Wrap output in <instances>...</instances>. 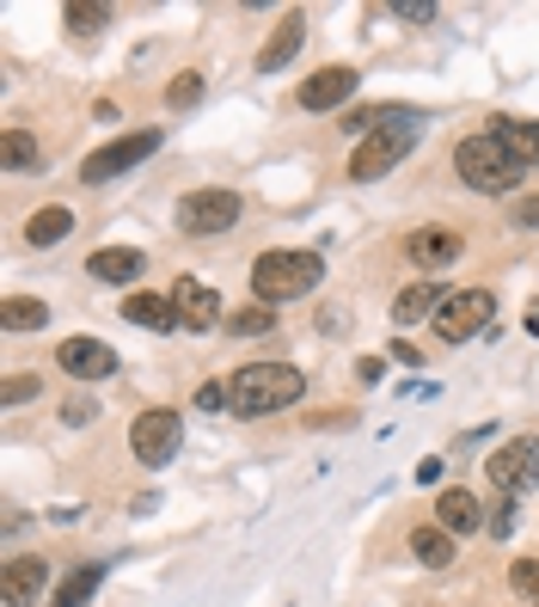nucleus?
Returning a JSON list of instances; mask_svg holds the SVG:
<instances>
[{"mask_svg":"<svg viewBox=\"0 0 539 607\" xmlns=\"http://www.w3.org/2000/svg\"><path fill=\"white\" fill-rule=\"evenodd\" d=\"M307 393V374L289 362H246V369L227 381V411L234 418H263V411H289Z\"/></svg>","mask_w":539,"mask_h":607,"instance_id":"obj_1","label":"nucleus"},{"mask_svg":"<svg viewBox=\"0 0 539 607\" xmlns=\"http://www.w3.org/2000/svg\"><path fill=\"white\" fill-rule=\"evenodd\" d=\"M454 172H460V185L497 197V191H515V185H521L527 166L509 154V142H502L497 130H478V135H466V142L454 147Z\"/></svg>","mask_w":539,"mask_h":607,"instance_id":"obj_2","label":"nucleus"},{"mask_svg":"<svg viewBox=\"0 0 539 607\" xmlns=\"http://www.w3.org/2000/svg\"><path fill=\"white\" fill-rule=\"evenodd\" d=\"M325 265H319V251H263L258 265H251V289H258V307H282L294 295L319 289Z\"/></svg>","mask_w":539,"mask_h":607,"instance_id":"obj_3","label":"nucleus"},{"mask_svg":"<svg viewBox=\"0 0 539 607\" xmlns=\"http://www.w3.org/2000/svg\"><path fill=\"white\" fill-rule=\"evenodd\" d=\"M178 442H185V418L166 411V405L142 411V418L129 423V449H135V461H142V466H166L172 454H178Z\"/></svg>","mask_w":539,"mask_h":607,"instance_id":"obj_4","label":"nucleus"},{"mask_svg":"<svg viewBox=\"0 0 539 607\" xmlns=\"http://www.w3.org/2000/svg\"><path fill=\"white\" fill-rule=\"evenodd\" d=\"M485 479L502 491V497H521V491H533L539 485V449H533V436H515V442H502L497 454L485 461Z\"/></svg>","mask_w":539,"mask_h":607,"instance_id":"obj_5","label":"nucleus"},{"mask_svg":"<svg viewBox=\"0 0 539 607\" xmlns=\"http://www.w3.org/2000/svg\"><path fill=\"white\" fill-rule=\"evenodd\" d=\"M234 222H239V191L209 185V191H190V197L178 203V227H185V234H197V239L227 234Z\"/></svg>","mask_w":539,"mask_h":607,"instance_id":"obj_6","label":"nucleus"},{"mask_svg":"<svg viewBox=\"0 0 539 607\" xmlns=\"http://www.w3.org/2000/svg\"><path fill=\"white\" fill-rule=\"evenodd\" d=\"M159 147V130H135V135H117V142H105V147H93L86 154V166H80V178L86 185H105V178H117V172H129V166H142L147 154Z\"/></svg>","mask_w":539,"mask_h":607,"instance_id":"obj_7","label":"nucleus"},{"mask_svg":"<svg viewBox=\"0 0 539 607\" xmlns=\"http://www.w3.org/2000/svg\"><path fill=\"white\" fill-rule=\"evenodd\" d=\"M490 313H497V295L490 289H454L442 301V313H435V331H442L447 343H466L473 331L490 326Z\"/></svg>","mask_w":539,"mask_h":607,"instance_id":"obj_8","label":"nucleus"},{"mask_svg":"<svg viewBox=\"0 0 539 607\" xmlns=\"http://www.w3.org/2000/svg\"><path fill=\"white\" fill-rule=\"evenodd\" d=\"M411 154V130H374V135H362V147L350 154V178H386V172L398 166V160Z\"/></svg>","mask_w":539,"mask_h":607,"instance_id":"obj_9","label":"nucleus"},{"mask_svg":"<svg viewBox=\"0 0 539 607\" xmlns=\"http://www.w3.org/2000/svg\"><path fill=\"white\" fill-rule=\"evenodd\" d=\"M355 80L362 74H355L350 62H331V68H319V74H307L301 86H294V105L301 111H338L343 99L355 93Z\"/></svg>","mask_w":539,"mask_h":607,"instance_id":"obj_10","label":"nucleus"},{"mask_svg":"<svg viewBox=\"0 0 539 607\" xmlns=\"http://www.w3.org/2000/svg\"><path fill=\"white\" fill-rule=\"evenodd\" d=\"M55 369H68L74 381H105V374H117V350L99 343V338H62Z\"/></svg>","mask_w":539,"mask_h":607,"instance_id":"obj_11","label":"nucleus"},{"mask_svg":"<svg viewBox=\"0 0 539 607\" xmlns=\"http://www.w3.org/2000/svg\"><path fill=\"white\" fill-rule=\"evenodd\" d=\"M43 589H50V565H43L38 553L13 558V565L0 570V601H7V607H31V601H43Z\"/></svg>","mask_w":539,"mask_h":607,"instance_id":"obj_12","label":"nucleus"},{"mask_svg":"<svg viewBox=\"0 0 539 607\" xmlns=\"http://www.w3.org/2000/svg\"><path fill=\"white\" fill-rule=\"evenodd\" d=\"M172 307H178V326H190V331L221 326V301H215V289H209V282L178 277V282H172Z\"/></svg>","mask_w":539,"mask_h":607,"instance_id":"obj_13","label":"nucleus"},{"mask_svg":"<svg viewBox=\"0 0 539 607\" xmlns=\"http://www.w3.org/2000/svg\"><path fill=\"white\" fill-rule=\"evenodd\" d=\"M301 43H307V13H289L277 31H270V43L258 50V74H282V68L301 55Z\"/></svg>","mask_w":539,"mask_h":607,"instance_id":"obj_14","label":"nucleus"},{"mask_svg":"<svg viewBox=\"0 0 539 607\" xmlns=\"http://www.w3.org/2000/svg\"><path fill=\"white\" fill-rule=\"evenodd\" d=\"M405 258H411V265H423V270H442V265L460 258V234H447V227H423V234L405 239Z\"/></svg>","mask_w":539,"mask_h":607,"instance_id":"obj_15","label":"nucleus"},{"mask_svg":"<svg viewBox=\"0 0 539 607\" xmlns=\"http://www.w3.org/2000/svg\"><path fill=\"white\" fill-rule=\"evenodd\" d=\"M435 515H442L447 534H478L485 528V510H478L473 491H442V497H435Z\"/></svg>","mask_w":539,"mask_h":607,"instance_id":"obj_16","label":"nucleus"},{"mask_svg":"<svg viewBox=\"0 0 539 607\" xmlns=\"http://www.w3.org/2000/svg\"><path fill=\"white\" fill-rule=\"evenodd\" d=\"M442 301H447V295L435 289V282H411V289H398V301H393V319H398V326H423V319H429V326H435V313H442Z\"/></svg>","mask_w":539,"mask_h":607,"instance_id":"obj_17","label":"nucleus"},{"mask_svg":"<svg viewBox=\"0 0 539 607\" xmlns=\"http://www.w3.org/2000/svg\"><path fill=\"white\" fill-rule=\"evenodd\" d=\"M86 270H93L99 282H135L147 265H142V251H135V246H105V251L86 258Z\"/></svg>","mask_w":539,"mask_h":607,"instance_id":"obj_18","label":"nucleus"},{"mask_svg":"<svg viewBox=\"0 0 539 607\" xmlns=\"http://www.w3.org/2000/svg\"><path fill=\"white\" fill-rule=\"evenodd\" d=\"M123 319L142 331H172L178 326V307H172V295H129L123 301Z\"/></svg>","mask_w":539,"mask_h":607,"instance_id":"obj_19","label":"nucleus"},{"mask_svg":"<svg viewBox=\"0 0 539 607\" xmlns=\"http://www.w3.org/2000/svg\"><path fill=\"white\" fill-rule=\"evenodd\" d=\"M99 583H105V570H99V565H74V570H68V577L50 589V607H86Z\"/></svg>","mask_w":539,"mask_h":607,"instance_id":"obj_20","label":"nucleus"},{"mask_svg":"<svg viewBox=\"0 0 539 607\" xmlns=\"http://www.w3.org/2000/svg\"><path fill=\"white\" fill-rule=\"evenodd\" d=\"M411 553H417L429 570H447L454 565V534H447L442 522H435V528L423 522V528H411Z\"/></svg>","mask_w":539,"mask_h":607,"instance_id":"obj_21","label":"nucleus"},{"mask_svg":"<svg viewBox=\"0 0 539 607\" xmlns=\"http://www.w3.org/2000/svg\"><path fill=\"white\" fill-rule=\"evenodd\" d=\"M490 130H497L502 142H509V154L521 160V166H533V160H539V123H521V117H497V123H490Z\"/></svg>","mask_w":539,"mask_h":607,"instance_id":"obj_22","label":"nucleus"},{"mask_svg":"<svg viewBox=\"0 0 539 607\" xmlns=\"http://www.w3.org/2000/svg\"><path fill=\"white\" fill-rule=\"evenodd\" d=\"M43 319H50V307L31 301V295H7V301H0V326L7 331H38Z\"/></svg>","mask_w":539,"mask_h":607,"instance_id":"obj_23","label":"nucleus"},{"mask_svg":"<svg viewBox=\"0 0 539 607\" xmlns=\"http://www.w3.org/2000/svg\"><path fill=\"white\" fill-rule=\"evenodd\" d=\"M68 234H74V215H68V209H38V215H31V227H25L31 246H62Z\"/></svg>","mask_w":539,"mask_h":607,"instance_id":"obj_24","label":"nucleus"},{"mask_svg":"<svg viewBox=\"0 0 539 607\" xmlns=\"http://www.w3.org/2000/svg\"><path fill=\"white\" fill-rule=\"evenodd\" d=\"M62 19H68V31H80V38H99V31L111 25V7H86V0H68Z\"/></svg>","mask_w":539,"mask_h":607,"instance_id":"obj_25","label":"nucleus"},{"mask_svg":"<svg viewBox=\"0 0 539 607\" xmlns=\"http://www.w3.org/2000/svg\"><path fill=\"white\" fill-rule=\"evenodd\" d=\"M0 160H7V172H31L38 166V142L25 130H7L0 135Z\"/></svg>","mask_w":539,"mask_h":607,"instance_id":"obj_26","label":"nucleus"},{"mask_svg":"<svg viewBox=\"0 0 539 607\" xmlns=\"http://www.w3.org/2000/svg\"><path fill=\"white\" fill-rule=\"evenodd\" d=\"M277 326V313H270V307H239L234 319H227V331H234V338H258V331H270Z\"/></svg>","mask_w":539,"mask_h":607,"instance_id":"obj_27","label":"nucleus"},{"mask_svg":"<svg viewBox=\"0 0 539 607\" xmlns=\"http://www.w3.org/2000/svg\"><path fill=\"white\" fill-rule=\"evenodd\" d=\"M197 99H203V74H178V80L166 86V105H172V111L197 105Z\"/></svg>","mask_w":539,"mask_h":607,"instance_id":"obj_28","label":"nucleus"},{"mask_svg":"<svg viewBox=\"0 0 539 607\" xmlns=\"http://www.w3.org/2000/svg\"><path fill=\"white\" fill-rule=\"evenodd\" d=\"M509 583H515V595H527V601L539 607V558H521V565H509Z\"/></svg>","mask_w":539,"mask_h":607,"instance_id":"obj_29","label":"nucleus"},{"mask_svg":"<svg viewBox=\"0 0 539 607\" xmlns=\"http://www.w3.org/2000/svg\"><path fill=\"white\" fill-rule=\"evenodd\" d=\"M393 19H411V25H423V19H435L429 0H393Z\"/></svg>","mask_w":539,"mask_h":607,"instance_id":"obj_30","label":"nucleus"},{"mask_svg":"<svg viewBox=\"0 0 539 607\" xmlns=\"http://www.w3.org/2000/svg\"><path fill=\"white\" fill-rule=\"evenodd\" d=\"M38 393V381H31V374H13V381L0 387V399H7V405H19V399H31Z\"/></svg>","mask_w":539,"mask_h":607,"instance_id":"obj_31","label":"nucleus"},{"mask_svg":"<svg viewBox=\"0 0 539 607\" xmlns=\"http://www.w3.org/2000/svg\"><path fill=\"white\" fill-rule=\"evenodd\" d=\"M197 405H203V411H221V405H227V387H221V381H209V387L197 393Z\"/></svg>","mask_w":539,"mask_h":607,"instance_id":"obj_32","label":"nucleus"},{"mask_svg":"<svg viewBox=\"0 0 539 607\" xmlns=\"http://www.w3.org/2000/svg\"><path fill=\"white\" fill-rule=\"evenodd\" d=\"M62 418H68V423H93V418H99V411H93V405H86V399H68V405H62Z\"/></svg>","mask_w":539,"mask_h":607,"instance_id":"obj_33","label":"nucleus"},{"mask_svg":"<svg viewBox=\"0 0 539 607\" xmlns=\"http://www.w3.org/2000/svg\"><path fill=\"white\" fill-rule=\"evenodd\" d=\"M355 374H362V381L374 387V381H381V374H386V362H381V357H362V362H355Z\"/></svg>","mask_w":539,"mask_h":607,"instance_id":"obj_34","label":"nucleus"},{"mask_svg":"<svg viewBox=\"0 0 539 607\" xmlns=\"http://www.w3.org/2000/svg\"><path fill=\"white\" fill-rule=\"evenodd\" d=\"M490 534H515V503H502L497 522H490Z\"/></svg>","mask_w":539,"mask_h":607,"instance_id":"obj_35","label":"nucleus"},{"mask_svg":"<svg viewBox=\"0 0 539 607\" xmlns=\"http://www.w3.org/2000/svg\"><path fill=\"white\" fill-rule=\"evenodd\" d=\"M515 222H521V227H539V197L521 203V209H515Z\"/></svg>","mask_w":539,"mask_h":607,"instance_id":"obj_36","label":"nucleus"}]
</instances>
